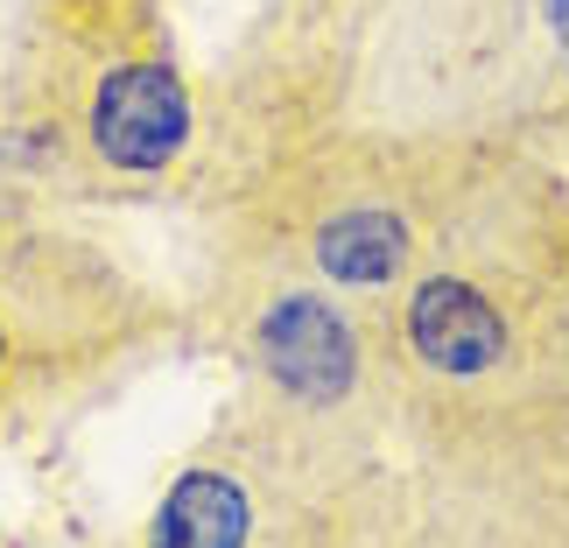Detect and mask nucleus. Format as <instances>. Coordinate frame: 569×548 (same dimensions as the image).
Here are the masks:
<instances>
[{
    "instance_id": "nucleus-6",
    "label": "nucleus",
    "mask_w": 569,
    "mask_h": 548,
    "mask_svg": "<svg viewBox=\"0 0 569 548\" xmlns=\"http://www.w3.org/2000/svg\"><path fill=\"white\" fill-rule=\"evenodd\" d=\"M21 21H29V0H0V71H8V57H14Z\"/></svg>"
},
{
    "instance_id": "nucleus-3",
    "label": "nucleus",
    "mask_w": 569,
    "mask_h": 548,
    "mask_svg": "<svg viewBox=\"0 0 569 548\" xmlns=\"http://www.w3.org/2000/svg\"><path fill=\"white\" fill-rule=\"evenodd\" d=\"M42 205L50 197L0 177V436L84 401L169 323L113 253L42 218Z\"/></svg>"
},
{
    "instance_id": "nucleus-1",
    "label": "nucleus",
    "mask_w": 569,
    "mask_h": 548,
    "mask_svg": "<svg viewBox=\"0 0 569 548\" xmlns=\"http://www.w3.org/2000/svg\"><path fill=\"white\" fill-rule=\"evenodd\" d=\"M569 0H260L218 84L190 197L317 148L457 156L528 141Z\"/></svg>"
},
{
    "instance_id": "nucleus-5",
    "label": "nucleus",
    "mask_w": 569,
    "mask_h": 548,
    "mask_svg": "<svg viewBox=\"0 0 569 548\" xmlns=\"http://www.w3.org/2000/svg\"><path fill=\"white\" fill-rule=\"evenodd\" d=\"M528 148H541V156L569 162V50H562V63H556V78H549V99H541V113H535Z\"/></svg>"
},
{
    "instance_id": "nucleus-2",
    "label": "nucleus",
    "mask_w": 569,
    "mask_h": 548,
    "mask_svg": "<svg viewBox=\"0 0 569 548\" xmlns=\"http://www.w3.org/2000/svg\"><path fill=\"white\" fill-rule=\"evenodd\" d=\"M204 84L169 0H29L0 71V177L71 205L190 197Z\"/></svg>"
},
{
    "instance_id": "nucleus-4",
    "label": "nucleus",
    "mask_w": 569,
    "mask_h": 548,
    "mask_svg": "<svg viewBox=\"0 0 569 548\" xmlns=\"http://www.w3.org/2000/svg\"><path fill=\"white\" fill-rule=\"evenodd\" d=\"M204 331L247 372V401L317 436H366L380 387V323L352 296L289 268L211 260Z\"/></svg>"
}]
</instances>
